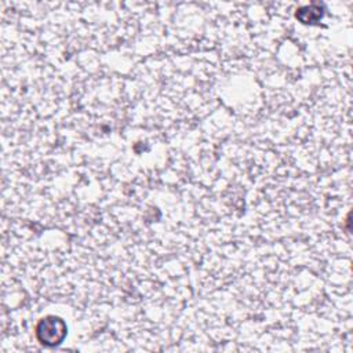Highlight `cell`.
<instances>
[{
  "label": "cell",
  "mask_w": 353,
  "mask_h": 353,
  "mask_svg": "<svg viewBox=\"0 0 353 353\" xmlns=\"http://www.w3.org/2000/svg\"><path fill=\"white\" fill-rule=\"evenodd\" d=\"M36 335L40 343L46 346L59 345L66 335V324L59 317L47 316L39 321Z\"/></svg>",
  "instance_id": "1"
}]
</instances>
